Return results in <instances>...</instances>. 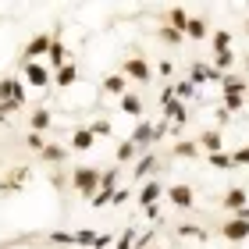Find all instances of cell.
Here are the masks:
<instances>
[{
	"label": "cell",
	"instance_id": "1",
	"mask_svg": "<svg viewBox=\"0 0 249 249\" xmlns=\"http://www.w3.org/2000/svg\"><path fill=\"white\" fill-rule=\"evenodd\" d=\"M100 178H104V171L93 167V164H75V167H71V189H75L82 199H93V196H96Z\"/></svg>",
	"mask_w": 249,
	"mask_h": 249
},
{
	"label": "cell",
	"instance_id": "2",
	"mask_svg": "<svg viewBox=\"0 0 249 249\" xmlns=\"http://www.w3.org/2000/svg\"><path fill=\"white\" fill-rule=\"evenodd\" d=\"M0 104H4L11 114H15V110H21V107L29 104V96H25V82H21V78H15V75L0 78Z\"/></svg>",
	"mask_w": 249,
	"mask_h": 249
},
{
	"label": "cell",
	"instance_id": "3",
	"mask_svg": "<svg viewBox=\"0 0 249 249\" xmlns=\"http://www.w3.org/2000/svg\"><path fill=\"white\" fill-rule=\"evenodd\" d=\"M164 135H167V121H157V124H153V121H146V118H142L139 124H135V132L128 135V139L135 142V150H150V146H153V142H160Z\"/></svg>",
	"mask_w": 249,
	"mask_h": 249
},
{
	"label": "cell",
	"instance_id": "4",
	"mask_svg": "<svg viewBox=\"0 0 249 249\" xmlns=\"http://www.w3.org/2000/svg\"><path fill=\"white\" fill-rule=\"evenodd\" d=\"M118 71H121L124 78H132V82H150V78H153V68H150V61H146L142 53H132V57H124Z\"/></svg>",
	"mask_w": 249,
	"mask_h": 249
},
{
	"label": "cell",
	"instance_id": "5",
	"mask_svg": "<svg viewBox=\"0 0 249 249\" xmlns=\"http://www.w3.org/2000/svg\"><path fill=\"white\" fill-rule=\"evenodd\" d=\"M21 82L32 86V89H47L53 82V71L43 61H29V64H21Z\"/></svg>",
	"mask_w": 249,
	"mask_h": 249
},
{
	"label": "cell",
	"instance_id": "6",
	"mask_svg": "<svg viewBox=\"0 0 249 249\" xmlns=\"http://www.w3.org/2000/svg\"><path fill=\"white\" fill-rule=\"evenodd\" d=\"M68 61H71L68 43L61 39V29H53V32H50V50H47V68H50V71H57V68H64Z\"/></svg>",
	"mask_w": 249,
	"mask_h": 249
},
{
	"label": "cell",
	"instance_id": "7",
	"mask_svg": "<svg viewBox=\"0 0 249 249\" xmlns=\"http://www.w3.org/2000/svg\"><path fill=\"white\" fill-rule=\"evenodd\" d=\"M47 50H50V36L47 32H36L25 47H21V64H29V61H43L47 57Z\"/></svg>",
	"mask_w": 249,
	"mask_h": 249
},
{
	"label": "cell",
	"instance_id": "8",
	"mask_svg": "<svg viewBox=\"0 0 249 249\" xmlns=\"http://www.w3.org/2000/svg\"><path fill=\"white\" fill-rule=\"evenodd\" d=\"M221 235H224L228 242H246V239H249V221L239 217V213H231V217L221 224Z\"/></svg>",
	"mask_w": 249,
	"mask_h": 249
},
{
	"label": "cell",
	"instance_id": "9",
	"mask_svg": "<svg viewBox=\"0 0 249 249\" xmlns=\"http://www.w3.org/2000/svg\"><path fill=\"white\" fill-rule=\"evenodd\" d=\"M221 78H224V75H221L213 64H203V61H196V64L189 68V82L196 86V89H199L203 82H221Z\"/></svg>",
	"mask_w": 249,
	"mask_h": 249
},
{
	"label": "cell",
	"instance_id": "10",
	"mask_svg": "<svg viewBox=\"0 0 249 249\" xmlns=\"http://www.w3.org/2000/svg\"><path fill=\"white\" fill-rule=\"evenodd\" d=\"M164 196L171 199L178 210H192V203H196V192H192L189 185H167V189H164Z\"/></svg>",
	"mask_w": 249,
	"mask_h": 249
},
{
	"label": "cell",
	"instance_id": "11",
	"mask_svg": "<svg viewBox=\"0 0 249 249\" xmlns=\"http://www.w3.org/2000/svg\"><path fill=\"white\" fill-rule=\"evenodd\" d=\"M224 210H231V213H242L246 207H249V189H242V185H235V189H228L224 192Z\"/></svg>",
	"mask_w": 249,
	"mask_h": 249
},
{
	"label": "cell",
	"instance_id": "12",
	"mask_svg": "<svg viewBox=\"0 0 249 249\" xmlns=\"http://www.w3.org/2000/svg\"><path fill=\"white\" fill-rule=\"evenodd\" d=\"M160 196H164V185L157 182V178H150V182H142V189H139V196H135V199H139V207L146 210V207H157V199H160Z\"/></svg>",
	"mask_w": 249,
	"mask_h": 249
},
{
	"label": "cell",
	"instance_id": "13",
	"mask_svg": "<svg viewBox=\"0 0 249 249\" xmlns=\"http://www.w3.org/2000/svg\"><path fill=\"white\" fill-rule=\"evenodd\" d=\"M29 178V167H15V175H7V178H0V199H7V196H15V192L21 189V182Z\"/></svg>",
	"mask_w": 249,
	"mask_h": 249
},
{
	"label": "cell",
	"instance_id": "14",
	"mask_svg": "<svg viewBox=\"0 0 249 249\" xmlns=\"http://www.w3.org/2000/svg\"><path fill=\"white\" fill-rule=\"evenodd\" d=\"M100 89H104V93L107 96H124V93H128V78H124L121 71H114V75H104V86H100Z\"/></svg>",
	"mask_w": 249,
	"mask_h": 249
},
{
	"label": "cell",
	"instance_id": "15",
	"mask_svg": "<svg viewBox=\"0 0 249 249\" xmlns=\"http://www.w3.org/2000/svg\"><path fill=\"white\" fill-rule=\"evenodd\" d=\"M210 36V25H207V18H199V15H189V25H185V39H196L203 43Z\"/></svg>",
	"mask_w": 249,
	"mask_h": 249
},
{
	"label": "cell",
	"instance_id": "16",
	"mask_svg": "<svg viewBox=\"0 0 249 249\" xmlns=\"http://www.w3.org/2000/svg\"><path fill=\"white\" fill-rule=\"evenodd\" d=\"M78 82V68H75V61H68L64 68H57V71H53V86L57 89H71Z\"/></svg>",
	"mask_w": 249,
	"mask_h": 249
},
{
	"label": "cell",
	"instance_id": "17",
	"mask_svg": "<svg viewBox=\"0 0 249 249\" xmlns=\"http://www.w3.org/2000/svg\"><path fill=\"white\" fill-rule=\"evenodd\" d=\"M93 142H96V135L89 132V124H86V128H75L71 132V142H68V146H71L75 153H86V150H93Z\"/></svg>",
	"mask_w": 249,
	"mask_h": 249
},
{
	"label": "cell",
	"instance_id": "18",
	"mask_svg": "<svg viewBox=\"0 0 249 249\" xmlns=\"http://www.w3.org/2000/svg\"><path fill=\"white\" fill-rule=\"evenodd\" d=\"M118 107H121V114L142 121V96H139V93H124V96L118 100Z\"/></svg>",
	"mask_w": 249,
	"mask_h": 249
},
{
	"label": "cell",
	"instance_id": "19",
	"mask_svg": "<svg viewBox=\"0 0 249 249\" xmlns=\"http://www.w3.org/2000/svg\"><path fill=\"white\" fill-rule=\"evenodd\" d=\"M50 124H53V118H50V110L47 107H36V110H32V114H29V128L32 132H50Z\"/></svg>",
	"mask_w": 249,
	"mask_h": 249
},
{
	"label": "cell",
	"instance_id": "20",
	"mask_svg": "<svg viewBox=\"0 0 249 249\" xmlns=\"http://www.w3.org/2000/svg\"><path fill=\"white\" fill-rule=\"evenodd\" d=\"M196 146H199V150H207V157H210V153H221V146H224V135L207 128V132H203L199 139H196Z\"/></svg>",
	"mask_w": 249,
	"mask_h": 249
},
{
	"label": "cell",
	"instance_id": "21",
	"mask_svg": "<svg viewBox=\"0 0 249 249\" xmlns=\"http://www.w3.org/2000/svg\"><path fill=\"white\" fill-rule=\"evenodd\" d=\"M153 171H157V157H153V153H142L139 164H135V175H132V178H135V182H150Z\"/></svg>",
	"mask_w": 249,
	"mask_h": 249
},
{
	"label": "cell",
	"instance_id": "22",
	"mask_svg": "<svg viewBox=\"0 0 249 249\" xmlns=\"http://www.w3.org/2000/svg\"><path fill=\"white\" fill-rule=\"evenodd\" d=\"M164 25H167V29H175V32H182V36H185V25H189V11H185V7H171V11H167V18H164Z\"/></svg>",
	"mask_w": 249,
	"mask_h": 249
},
{
	"label": "cell",
	"instance_id": "23",
	"mask_svg": "<svg viewBox=\"0 0 249 249\" xmlns=\"http://www.w3.org/2000/svg\"><path fill=\"white\" fill-rule=\"evenodd\" d=\"M210 50L213 53H228L231 50V32L228 29H213L210 32Z\"/></svg>",
	"mask_w": 249,
	"mask_h": 249
},
{
	"label": "cell",
	"instance_id": "24",
	"mask_svg": "<svg viewBox=\"0 0 249 249\" xmlns=\"http://www.w3.org/2000/svg\"><path fill=\"white\" fill-rule=\"evenodd\" d=\"M246 89H249L246 75H224V78H221V93H224V96H228V93H242V96H246Z\"/></svg>",
	"mask_w": 249,
	"mask_h": 249
},
{
	"label": "cell",
	"instance_id": "25",
	"mask_svg": "<svg viewBox=\"0 0 249 249\" xmlns=\"http://www.w3.org/2000/svg\"><path fill=\"white\" fill-rule=\"evenodd\" d=\"M39 160H43V164H64V160H68V150H64V146L47 142V150L39 153Z\"/></svg>",
	"mask_w": 249,
	"mask_h": 249
},
{
	"label": "cell",
	"instance_id": "26",
	"mask_svg": "<svg viewBox=\"0 0 249 249\" xmlns=\"http://www.w3.org/2000/svg\"><path fill=\"white\" fill-rule=\"evenodd\" d=\"M135 153H139V150H135V142H132V139L118 142V150H114V160H118V167H124V164H128Z\"/></svg>",
	"mask_w": 249,
	"mask_h": 249
},
{
	"label": "cell",
	"instance_id": "27",
	"mask_svg": "<svg viewBox=\"0 0 249 249\" xmlns=\"http://www.w3.org/2000/svg\"><path fill=\"white\" fill-rule=\"evenodd\" d=\"M175 157L196 160V157H199V146H196V142H189V139H178V142H175Z\"/></svg>",
	"mask_w": 249,
	"mask_h": 249
},
{
	"label": "cell",
	"instance_id": "28",
	"mask_svg": "<svg viewBox=\"0 0 249 249\" xmlns=\"http://www.w3.org/2000/svg\"><path fill=\"white\" fill-rule=\"evenodd\" d=\"M207 164L217 167V171H231V167H235V164H231V153H224V150H221V153H210Z\"/></svg>",
	"mask_w": 249,
	"mask_h": 249
},
{
	"label": "cell",
	"instance_id": "29",
	"mask_svg": "<svg viewBox=\"0 0 249 249\" xmlns=\"http://www.w3.org/2000/svg\"><path fill=\"white\" fill-rule=\"evenodd\" d=\"M157 39L167 43V47H178L185 36H182V32H175V29H167V25H160V29H157Z\"/></svg>",
	"mask_w": 249,
	"mask_h": 249
},
{
	"label": "cell",
	"instance_id": "30",
	"mask_svg": "<svg viewBox=\"0 0 249 249\" xmlns=\"http://www.w3.org/2000/svg\"><path fill=\"white\" fill-rule=\"evenodd\" d=\"M221 104H224V110H228V114H239V110L246 107V96H242V93H228Z\"/></svg>",
	"mask_w": 249,
	"mask_h": 249
},
{
	"label": "cell",
	"instance_id": "31",
	"mask_svg": "<svg viewBox=\"0 0 249 249\" xmlns=\"http://www.w3.org/2000/svg\"><path fill=\"white\" fill-rule=\"evenodd\" d=\"M89 132H93L96 139H104V135H114V124H110L107 118H96L93 124H89Z\"/></svg>",
	"mask_w": 249,
	"mask_h": 249
},
{
	"label": "cell",
	"instance_id": "32",
	"mask_svg": "<svg viewBox=\"0 0 249 249\" xmlns=\"http://www.w3.org/2000/svg\"><path fill=\"white\" fill-rule=\"evenodd\" d=\"M171 89H175V96H178V100H192V96H196V86H192L189 78H182V82H175Z\"/></svg>",
	"mask_w": 249,
	"mask_h": 249
},
{
	"label": "cell",
	"instance_id": "33",
	"mask_svg": "<svg viewBox=\"0 0 249 249\" xmlns=\"http://www.w3.org/2000/svg\"><path fill=\"white\" fill-rule=\"evenodd\" d=\"M235 64V53L228 50V53H213V68H217V71L224 75V71H228V68Z\"/></svg>",
	"mask_w": 249,
	"mask_h": 249
},
{
	"label": "cell",
	"instance_id": "34",
	"mask_svg": "<svg viewBox=\"0 0 249 249\" xmlns=\"http://www.w3.org/2000/svg\"><path fill=\"white\" fill-rule=\"evenodd\" d=\"M25 146H29V150H36V153H43V150H47V139H43L39 132H29L25 135Z\"/></svg>",
	"mask_w": 249,
	"mask_h": 249
},
{
	"label": "cell",
	"instance_id": "35",
	"mask_svg": "<svg viewBox=\"0 0 249 249\" xmlns=\"http://www.w3.org/2000/svg\"><path fill=\"white\" fill-rule=\"evenodd\" d=\"M132 246H135V231H132V228H124L118 239H114V249H132Z\"/></svg>",
	"mask_w": 249,
	"mask_h": 249
},
{
	"label": "cell",
	"instance_id": "36",
	"mask_svg": "<svg viewBox=\"0 0 249 249\" xmlns=\"http://www.w3.org/2000/svg\"><path fill=\"white\" fill-rule=\"evenodd\" d=\"M50 242H57V246H75V231H50Z\"/></svg>",
	"mask_w": 249,
	"mask_h": 249
},
{
	"label": "cell",
	"instance_id": "37",
	"mask_svg": "<svg viewBox=\"0 0 249 249\" xmlns=\"http://www.w3.org/2000/svg\"><path fill=\"white\" fill-rule=\"evenodd\" d=\"M231 164L235 167H249V146H239V150L231 153Z\"/></svg>",
	"mask_w": 249,
	"mask_h": 249
},
{
	"label": "cell",
	"instance_id": "38",
	"mask_svg": "<svg viewBox=\"0 0 249 249\" xmlns=\"http://www.w3.org/2000/svg\"><path fill=\"white\" fill-rule=\"evenodd\" d=\"M128 199H132V192L118 185V192H114V207H121V203H128Z\"/></svg>",
	"mask_w": 249,
	"mask_h": 249
},
{
	"label": "cell",
	"instance_id": "39",
	"mask_svg": "<svg viewBox=\"0 0 249 249\" xmlns=\"http://www.w3.org/2000/svg\"><path fill=\"white\" fill-rule=\"evenodd\" d=\"M150 242H153V231H146V235H139V239H135V246H132V249H146Z\"/></svg>",
	"mask_w": 249,
	"mask_h": 249
},
{
	"label": "cell",
	"instance_id": "40",
	"mask_svg": "<svg viewBox=\"0 0 249 249\" xmlns=\"http://www.w3.org/2000/svg\"><path fill=\"white\" fill-rule=\"evenodd\" d=\"M182 235H185V239H203V231H199V228H192V224H185Z\"/></svg>",
	"mask_w": 249,
	"mask_h": 249
},
{
	"label": "cell",
	"instance_id": "41",
	"mask_svg": "<svg viewBox=\"0 0 249 249\" xmlns=\"http://www.w3.org/2000/svg\"><path fill=\"white\" fill-rule=\"evenodd\" d=\"M157 71H160V75H171L175 64H171V61H160V64H157Z\"/></svg>",
	"mask_w": 249,
	"mask_h": 249
},
{
	"label": "cell",
	"instance_id": "42",
	"mask_svg": "<svg viewBox=\"0 0 249 249\" xmlns=\"http://www.w3.org/2000/svg\"><path fill=\"white\" fill-rule=\"evenodd\" d=\"M7 118H11V110H7L4 104H0V121H7Z\"/></svg>",
	"mask_w": 249,
	"mask_h": 249
},
{
	"label": "cell",
	"instance_id": "43",
	"mask_svg": "<svg viewBox=\"0 0 249 249\" xmlns=\"http://www.w3.org/2000/svg\"><path fill=\"white\" fill-rule=\"evenodd\" d=\"M246 71H249V53H246Z\"/></svg>",
	"mask_w": 249,
	"mask_h": 249
},
{
	"label": "cell",
	"instance_id": "44",
	"mask_svg": "<svg viewBox=\"0 0 249 249\" xmlns=\"http://www.w3.org/2000/svg\"><path fill=\"white\" fill-rule=\"evenodd\" d=\"M246 32H249V21H246Z\"/></svg>",
	"mask_w": 249,
	"mask_h": 249
},
{
	"label": "cell",
	"instance_id": "45",
	"mask_svg": "<svg viewBox=\"0 0 249 249\" xmlns=\"http://www.w3.org/2000/svg\"><path fill=\"white\" fill-rule=\"evenodd\" d=\"M0 249H7V246H0Z\"/></svg>",
	"mask_w": 249,
	"mask_h": 249
}]
</instances>
